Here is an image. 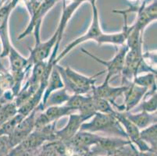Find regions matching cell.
<instances>
[{"mask_svg":"<svg viewBox=\"0 0 157 156\" xmlns=\"http://www.w3.org/2000/svg\"><path fill=\"white\" fill-rule=\"evenodd\" d=\"M7 57L9 58L10 72L13 74L23 72V71L29 72L32 68L33 66L29 63L28 59L23 56L19 51L14 48L13 45H12L10 48Z\"/></svg>","mask_w":157,"mask_h":156,"instance_id":"4fadbf2b","label":"cell"},{"mask_svg":"<svg viewBox=\"0 0 157 156\" xmlns=\"http://www.w3.org/2000/svg\"><path fill=\"white\" fill-rule=\"evenodd\" d=\"M34 36L35 39V45L33 48H29L30 55L28 58V62L32 66L37 63L48 60L58 41V31H56L53 35L45 41H41V34Z\"/></svg>","mask_w":157,"mask_h":156,"instance_id":"277c9868","label":"cell"},{"mask_svg":"<svg viewBox=\"0 0 157 156\" xmlns=\"http://www.w3.org/2000/svg\"><path fill=\"white\" fill-rule=\"evenodd\" d=\"M132 82L140 87L150 90L156 87V74L148 72L142 75L138 74L135 76Z\"/></svg>","mask_w":157,"mask_h":156,"instance_id":"d6986e66","label":"cell"},{"mask_svg":"<svg viewBox=\"0 0 157 156\" xmlns=\"http://www.w3.org/2000/svg\"><path fill=\"white\" fill-rule=\"evenodd\" d=\"M148 98H143V101L141 104V111L146 112L148 113H155L157 109L156 87L147 91Z\"/></svg>","mask_w":157,"mask_h":156,"instance_id":"ffe728a7","label":"cell"},{"mask_svg":"<svg viewBox=\"0 0 157 156\" xmlns=\"http://www.w3.org/2000/svg\"><path fill=\"white\" fill-rule=\"evenodd\" d=\"M91 2H92V9H93V17H92V23L90 24L89 28H88V31L84 34L78 37V38L71 41L69 45H67L66 48L61 51V53L57 55V57L56 58L55 61H54L55 65L59 63V61L67 55L70 51H72L75 47L81 45L82 43H85L88 41H91V40L95 41L97 38L103 33L100 26V21H99V17H98V10H97V8L95 5V0H92Z\"/></svg>","mask_w":157,"mask_h":156,"instance_id":"3957f363","label":"cell"},{"mask_svg":"<svg viewBox=\"0 0 157 156\" xmlns=\"http://www.w3.org/2000/svg\"><path fill=\"white\" fill-rule=\"evenodd\" d=\"M92 98H93L94 104H95V107L97 112H101V113L105 114L116 113L117 110L114 109L113 105L107 100L95 96H92Z\"/></svg>","mask_w":157,"mask_h":156,"instance_id":"cb8c5ba5","label":"cell"},{"mask_svg":"<svg viewBox=\"0 0 157 156\" xmlns=\"http://www.w3.org/2000/svg\"><path fill=\"white\" fill-rule=\"evenodd\" d=\"M148 90L131 82L128 84V88L124 93V103L122 105L123 112H131L143 99Z\"/></svg>","mask_w":157,"mask_h":156,"instance_id":"30bf717a","label":"cell"},{"mask_svg":"<svg viewBox=\"0 0 157 156\" xmlns=\"http://www.w3.org/2000/svg\"><path fill=\"white\" fill-rule=\"evenodd\" d=\"M95 104H94L93 98L92 95H88L85 102L82 104L79 109L78 110V113L79 114L81 118L84 121V123L92 119L93 116L96 113Z\"/></svg>","mask_w":157,"mask_h":156,"instance_id":"44dd1931","label":"cell"},{"mask_svg":"<svg viewBox=\"0 0 157 156\" xmlns=\"http://www.w3.org/2000/svg\"><path fill=\"white\" fill-rule=\"evenodd\" d=\"M13 77L10 71H8L0 62V87L4 91L12 90L13 87Z\"/></svg>","mask_w":157,"mask_h":156,"instance_id":"603a6c76","label":"cell"},{"mask_svg":"<svg viewBox=\"0 0 157 156\" xmlns=\"http://www.w3.org/2000/svg\"><path fill=\"white\" fill-rule=\"evenodd\" d=\"M55 67L60 74L64 88L71 94H85L92 92L96 82L95 77L105 72V70L101 71L95 75L88 77L77 72L70 67H63L58 64H56Z\"/></svg>","mask_w":157,"mask_h":156,"instance_id":"6da1fadb","label":"cell"},{"mask_svg":"<svg viewBox=\"0 0 157 156\" xmlns=\"http://www.w3.org/2000/svg\"><path fill=\"white\" fill-rule=\"evenodd\" d=\"M71 94L64 88L53 91L48 96L45 105V108L52 105H65L67 101L71 98Z\"/></svg>","mask_w":157,"mask_h":156,"instance_id":"ac0fdd59","label":"cell"},{"mask_svg":"<svg viewBox=\"0 0 157 156\" xmlns=\"http://www.w3.org/2000/svg\"><path fill=\"white\" fill-rule=\"evenodd\" d=\"M130 29H131L130 26H128L126 23L121 31L117 33H113V34L102 33L100 36L97 38L95 42L98 43V45L109 44V45L122 46L126 44V40L128 34H129Z\"/></svg>","mask_w":157,"mask_h":156,"instance_id":"5bb4252c","label":"cell"},{"mask_svg":"<svg viewBox=\"0 0 157 156\" xmlns=\"http://www.w3.org/2000/svg\"><path fill=\"white\" fill-rule=\"evenodd\" d=\"M88 95L85 96V94H71V98H69L65 105L69 107L70 108L73 109L74 111L78 112L80 107L82 105L85 100L87 99Z\"/></svg>","mask_w":157,"mask_h":156,"instance_id":"d4e9b609","label":"cell"},{"mask_svg":"<svg viewBox=\"0 0 157 156\" xmlns=\"http://www.w3.org/2000/svg\"><path fill=\"white\" fill-rule=\"evenodd\" d=\"M8 19H9V17L6 18L0 24V43H1V46H2L0 58L7 57L10 48L13 45L10 41V38Z\"/></svg>","mask_w":157,"mask_h":156,"instance_id":"2e32d148","label":"cell"},{"mask_svg":"<svg viewBox=\"0 0 157 156\" xmlns=\"http://www.w3.org/2000/svg\"><path fill=\"white\" fill-rule=\"evenodd\" d=\"M82 124H84V121L78 112L69 115V120L65 127L59 131H56V140L63 143L70 141L80 131Z\"/></svg>","mask_w":157,"mask_h":156,"instance_id":"8fae6325","label":"cell"},{"mask_svg":"<svg viewBox=\"0 0 157 156\" xmlns=\"http://www.w3.org/2000/svg\"><path fill=\"white\" fill-rule=\"evenodd\" d=\"M80 131L95 134L97 132H103L128 140L124 130L115 116V114L96 112L92 119L82 124Z\"/></svg>","mask_w":157,"mask_h":156,"instance_id":"7a4b0ae2","label":"cell"},{"mask_svg":"<svg viewBox=\"0 0 157 156\" xmlns=\"http://www.w3.org/2000/svg\"><path fill=\"white\" fill-rule=\"evenodd\" d=\"M37 112L38 111L35 108L29 115L24 117L14 129L12 134L7 137L8 144L10 149L22 142L34 131L35 128V116Z\"/></svg>","mask_w":157,"mask_h":156,"instance_id":"8992f818","label":"cell"},{"mask_svg":"<svg viewBox=\"0 0 157 156\" xmlns=\"http://www.w3.org/2000/svg\"><path fill=\"white\" fill-rule=\"evenodd\" d=\"M82 50L84 53H85L88 56L91 57L92 59L96 61L98 63L102 64V66H104L105 67V72H106L105 78L109 80V81H110L113 77L117 75V74H121V72H122L124 65L125 56H126V54L128 51V47L126 44L121 46L120 49L116 53L113 58L111 59L110 60L102 59L98 58V56L93 55V54L89 52L87 50Z\"/></svg>","mask_w":157,"mask_h":156,"instance_id":"5b68a950","label":"cell"},{"mask_svg":"<svg viewBox=\"0 0 157 156\" xmlns=\"http://www.w3.org/2000/svg\"><path fill=\"white\" fill-rule=\"evenodd\" d=\"M115 116L117 117L120 124H121L122 127L124 130L128 139L134 146H136L138 151L141 152H148V151L154 152L142 141L141 136H140V130L127 118L124 112H122L116 111Z\"/></svg>","mask_w":157,"mask_h":156,"instance_id":"ba28073f","label":"cell"},{"mask_svg":"<svg viewBox=\"0 0 157 156\" xmlns=\"http://www.w3.org/2000/svg\"><path fill=\"white\" fill-rule=\"evenodd\" d=\"M63 88H64V84L62 77H61V75L59 71H58V70L54 66L50 74H49V77H48V82H47V85L45 87V91H44L42 101L38 105V106L36 108V109L38 111H44L45 102H46V100L48 99V96L53 91L61 89Z\"/></svg>","mask_w":157,"mask_h":156,"instance_id":"7c38bea8","label":"cell"},{"mask_svg":"<svg viewBox=\"0 0 157 156\" xmlns=\"http://www.w3.org/2000/svg\"><path fill=\"white\" fill-rule=\"evenodd\" d=\"M128 88L127 85H121L120 87H113L109 84V81L105 78L103 83L99 86H95L92 91V95L98 98H104L110 103L113 107H116L117 112H123L122 105L116 104V100L122 96Z\"/></svg>","mask_w":157,"mask_h":156,"instance_id":"52a82bcc","label":"cell"},{"mask_svg":"<svg viewBox=\"0 0 157 156\" xmlns=\"http://www.w3.org/2000/svg\"><path fill=\"white\" fill-rule=\"evenodd\" d=\"M156 123L152 124L148 127L140 130V136L142 141L150 148L152 151L156 153Z\"/></svg>","mask_w":157,"mask_h":156,"instance_id":"e0dca14e","label":"cell"},{"mask_svg":"<svg viewBox=\"0 0 157 156\" xmlns=\"http://www.w3.org/2000/svg\"><path fill=\"white\" fill-rule=\"evenodd\" d=\"M101 137L95 133L79 131L71 141L64 144L74 149L89 152L90 148L98 144Z\"/></svg>","mask_w":157,"mask_h":156,"instance_id":"9c48e42d","label":"cell"},{"mask_svg":"<svg viewBox=\"0 0 157 156\" xmlns=\"http://www.w3.org/2000/svg\"><path fill=\"white\" fill-rule=\"evenodd\" d=\"M24 118V116L17 112L12 118L6 121L4 124L0 126V137H8L14 131V129Z\"/></svg>","mask_w":157,"mask_h":156,"instance_id":"7402d4cb","label":"cell"},{"mask_svg":"<svg viewBox=\"0 0 157 156\" xmlns=\"http://www.w3.org/2000/svg\"><path fill=\"white\" fill-rule=\"evenodd\" d=\"M127 118L132 124H135L139 130H142L152 124L156 123V115L155 113H148L146 112L140 111L137 113H132L131 112H124Z\"/></svg>","mask_w":157,"mask_h":156,"instance_id":"9a60e30c","label":"cell"}]
</instances>
